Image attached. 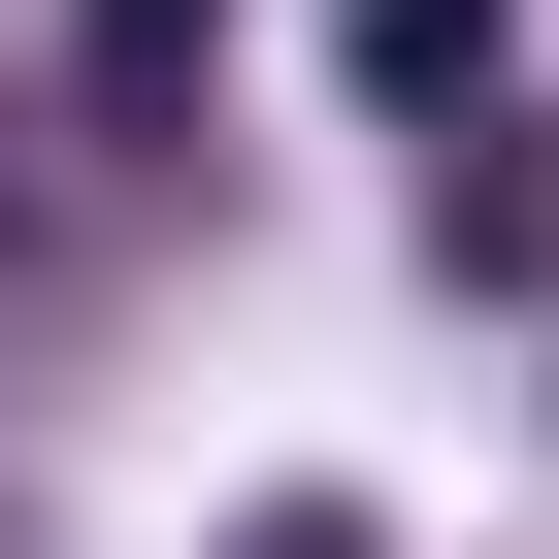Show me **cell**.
<instances>
[{
    "mask_svg": "<svg viewBox=\"0 0 559 559\" xmlns=\"http://www.w3.org/2000/svg\"><path fill=\"white\" fill-rule=\"evenodd\" d=\"M99 198H132V132H99V99L0 132V330H67V297H99Z\"/></svg>",
    "mask_w": 559,
    "mask_h": 559,
    "instance_id": "1",
    "label": "cell"
},
{
    "mask_svg": "<svg viewBox=\"0 0 559 559\" xmlns=\"http://www.w3.org/2000/svg\"><path fill=\"white\" fill-rule=\"evenodd\" d=\"M428 263H461V297H559V132H428Z\"/></svg>",
    "mask_w": 559,
    "mask_h": 559,
    "instance_id": "2",
    "label": "cell"
},
{
    "mask_svg": "<svg viewBox=\"0 0 559 559\" xmlns=\"http://www.w3.org/2000/svg\"><path fill=\"white\" fill-rule=\"evenodd\" d=\"M198 67H230V0H67V99H99V132H132V165H165V132H198Z\"/></svg>",
    "mask_w": 559,
    "mask_h": 559,
    "instance_id": "3",
    "label": "cell"
},
{
    "mask_svg": "<svg viewBox=\"0 0 559 559\" xmlns=\"http://www.w3.org/2000/svg\"><path fill=\"white\" fill-rule=\"evenodd\" d=\"M330 34H362V99H428V132L493 99V0H330Z\"/></svg>",
    "mask_w": 559,
    "mask_h": 559,
    "instance_id": "4",
    "label": "cell"
},
{
    "mask_svg": "<svg viewBox=\"0 0 559 559\" xmlns=\"http://www.w3.org/2000/svg\"><path fill=\"white\" fill-rule=\"evenodd\" d=\"M230 559H362V493H263V526H230Z\"/></svg>",
    "mask_w": 559,
    "mask_h": 559,
    "instance_id": "5",
    "label": "cell"
}]
</instances>
